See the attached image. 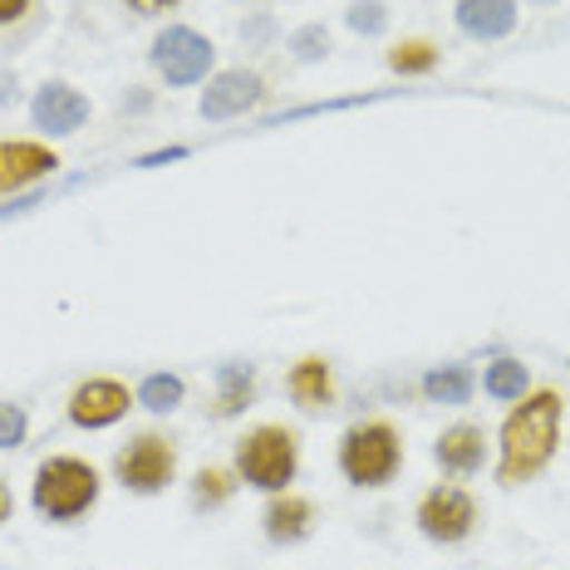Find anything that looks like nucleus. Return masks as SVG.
Returning <instances> with one entry per match:
<instances>
[{"label": "nucleus", "mask_w": 570, "mask_h": 570, "mask_svg": "<svg viewBox=\"0 0 570 570\" xmlns=\"http://www.w3.org/2000/svg\"><path fill=\"white\" fill-rule=\"evenodd\" d=\"M556 443H561V394L556 389H537L521 399L502 423V462H497V482L517 487L531 482L551 462Z\"/></svg>", "instance_id": "f257e3e1"}, {"label": "nucleus", "mask_w": 570, "mask_h": 570, "mask_svg": "<svg viewBox=\"0 0 570 570\" xmlns=\"http://www.w3.org/2000/svg\"><path fill=\"white\" fill-rule=\"evenodd\" d=\"M99 502V472L85 458H45L35 472V512L50 521H75Z\"/></svg>", "instance_id": "f03ea898"}, {"label": "nucleus", "mask_w": 570, "mask_h": 570, "mask_svg": "<svg viewBox=\"0 0 570 570\" xmlns=\"http://www.w3.org/2000/svg\"><path fill=\"white\" fill-rule=\"evenodd\" d=\"M295 468H301V443L281 423H261L236 443V472L261 492H285Z\"/></svg>", "instance_id": "7ed1b4c3"}, {"label": "nucleus", "mask_w": 570, "mask_h": 570, "mask_svg": "<svg viewBox=\"0 0 570 570\" xmlns=\"http://www.w3.org/2000/svg\"><path fill=\"white\" fill-rule=\"evenodd\" d=\"M403 462V443H399V428L374 419V423H354L340 443V472L354 487H384L394 482Z\"/></svg>", "instance_id": "20e7f679"}, {"label": "nucleus", "mask_w": 570, "mask_h": 570, "mask_svg": "<svg viewBox=\"0 0 570 570\" xmlns=\"http://www.w3.org/2000/svg\"><path fill=\"white\" fill-rule=\"evenodd\" d=\"M478 527V502L462 487H433L419 502V531L438 546H458Z\"/></svg>", "instance_id": "39448f33"}, {"label": "nucleus", "mask_w": 570, "mask_h": 570, "mask_svg": "<svg viewBox=\"0 0 570 570\" xmlns=\"http://www.w3.org/2000/svg\"><path fill=\"white\" fill-rule=\"evenodd\" d=\"M173 472H177V453L158 433H142L118 453V482L128 492H163L173 482Z\"/></svg>", "instance_id": "423d86ee"}, {"label": "nucleus", "mask_w": 570, "mask_h": 570, "mask_svg": "<svg viewBox=\"0 0 570 570\" xmlns=\"http://www.w3.org/2000/svg\"><path fill=\"white\" fill-rule=\"evenodd\" d=\"M153 65H158V75L168 79V85H197V79H207V69H212V45L202 40L197 30L177 26L168 35H158Z\"/></svg>", "instance_id": "0eeeda50"}, {"label": "nucleus", "mask_w": 570, "mask_h": 570, "mask_svg": "<svg viewBox=\"0 0 570 570\" xmlns=\"http://www.w3.org/2000/svg\"><path fill=\"white\" fill-rule=\"evenodd\" d=\"M128 409H134V394H128L118 379H89V384H79L75 394H69V419L79 428H109L124 419Z\"/></svg>", "instance_id": "6e6552de"}, {"label": "nucleus", "mask_w": 570, "mask_h": 570, "mask_svg": "<svg viewBox=\"0 0 570 570\" xmlns=\"http://www.w3.org/2000/svg\"><path fill=\"white\" fill-rule=\"evenodd\" d=\"M59 168V158L45 142H30V138H10L0 142V197L20 193V187L40 183V177H50Z\"/></svg>", "instance_id": "1a4fd4ad"}, {"label": "nucleus", "mask_w": 570, "mask_h": 570, "mask_svg": "<svg viewBox=\"0 0 570 570\" xmlns=\"http://www.w3.org/2000/svg\"><path fill=\"white\" fill-rule=\"evenodd\" d=\"M35 124L45 128V134H75L79 124L89 118V99L79 89L69 85H45L40 94H35Z\"/></svg>", "instance_id": "9d476101"}, {"label": "nucleus", "mask_w": 570, "mask_h": 570, "mask_svg": "<svg viewBox=\"0 0 570 570\" xmlns=\"http://www.w3.org/2000/svg\"><path fill=\"white\" fill-rule=\"evenodd\" d=\"M458 26L472 40H502L517 26V0H458Z\"/></svg>", "instance_id": "9b49d317"}, {"label": "nucleus", "mask_w": 570, "mask_h": 570, "mask_svg": "<svg viewBox=\"0 0 570 570\" xmlns=\"http://www.w3.org/2000/svg\"><path fill=\"white\" fill-rule=\"evenodd\" d=\"M256 99H261V79L232 69V75H217V85L202 94V118H232V114L252 109Z\"/></svg>", "instance_id": "f8f14e48"}, {"label": "nucleus", "mask_w": 570, "mask_h": 570, "mask_svg": "<svg viewBox=\"0 0 570 570\" xmlns=\"http://www.w3.org/2000/svg\"><path fill=\"white\" fill-rule=\"evenodd\" d=\"M482 448H487V433L478 423H458L448 428L443 438H438V462H443V472H453V478H468V472L482 468Z\"/></svg>", "instance_id": "ddd939ff"}, {"label": "nucleus", "mask_w": 570, "mask_h": 570, "mask_svg": "<svg viewBox=\"0 0 570 570\" xmlns=\"http://www.w3.org/2000/svg\"><path fill=\"white\" fill-rule=\"evenodd\" d=\"M261 521H266L271 541H301L305 531H311V521H315V507L305 502V497H295V492H276Z\"/></svg>", "instance_id": "4468645a"}, {"label": "nucleus", "mask_w": 570, "mask_h": 570, "mask_svg": "<svg viewBox=\"0 0 570 570\" xmlns=\"http://www.w3.org/2000/svg\"><path fill=\"white\" fill-rule=\"evenodd\" d=\"M285 389H291V399L301 403V409H320V403L335 399V374H330L325 360H301L285 379Z\"/></svg>", "instance_id": "2eb2a0df"}, {"label": "nucleus", "mask_w": 570, "mask_h": 570, "mask_svg": "<svg viewBox=\"0 0 570 570\" xmlns=\"http://www.w3.org/2000/svg\"><path fill=\"white\" fill-rule=\"evenodd\" d=\"M482 389L492 399H502V403L507 399H521V394H527V364H521V360H497L492 370H487Z\"/></svg>", "instance_id": "dca6fc26"}, {"label": "nucleus", "mask_w": 570, "mask_h": 570, "mask_svg": "<svg viewBox=\"0 0 570 570\" xmlns=\"http://www.w3.org/2000/svg\"><path fill=\"white\" fill-rule=\"evenodd\" d=\"M423 389H428V399H438V403H468V394H472V374L453 364V370L428 374V379H423Z\"/></svg>", "instance_id": "f3484780"}, {"label": "nucleus", "mask_w": 570, "mask_h": 570, "mask_svg": "<svg viewBox=\"0 0 570 570\" xmlns=\"http://www.w3.org/2000/svg\"><path fill=\"white\" fill-rule=\"evenodd\" d=\"M138 403H148L153 413H168L183 403V379H173V374H153L148 384L138 389Z\"/></svg>", "instance_id": "a211bd4d"}, {"label": "nucleus", "mask_w": 570, "mask_h": 570, "mask_svg": "<svg viewBox=\"0 0 570 570\" xmlns=\"http://www.w3.org/2000/svg\"><path fill=\"white\" fill-rule=\"evenodd\" d=\"M389 65L399 69V75H428V69L438 65V50L428 40H403L394 55H389Z\"/></svg>", "instance_id": "6ab92c4d"}, {"label": "nucleus", "mask_w": 570, "mask_h": 570, "mask_svg": "<svg viewBox=\"0 0 570 570\" xmlns=\"http://www.w3.org/2000/svg\"><path fill=\"white\" fill-rule=\"evenodd\" d=\"M252 399V370H222V399H217V413L227 419L242 403Z\"/></svg>", "instance_id": "aec40b11"}, {"label": "nucleus", "mask_w": 570, "mask_h": 570, "mask_svg": "<svg viewBox=\"0 0 570 570\" xmlns=\"http://www.w3.org/2000/svg\"><path fill=\"white\" fill-rule=\"evenodd\" d=\"M227 497H232V478H227V472L212 468V472H202V478H197V502L202 507H222Z\"/></svg>", "instance_id": "412c9836"}, {"label": "nucleus", "mask_w": 570, "mask_h": 570, "mask_svg": "<svg viewBox=\"0 0 570 570\" xmlns=\"http://www.w3.org/2000/svg\"><path fill=\"white\" fill-rule=\"evenodd\" d=\"M20 438H26V413L0 403V448H16Z\"/></svg>", "instance_id": "4be33fe9"}, {"label": "nucleus", "mask_w": 570, "mask_h": 570, "mask_svg": "<svg viewBox=\"0 0 570 570\" xmlns=\"http://www.w3.org/2000/svg\"><path fill=\"white\" fill-rule=\"evenodd\" d=\"M26 10H30V0H0V26H16Z\"/></svg>", "instance_id": "5701e85b"}, {"label": "nucleus", "mask_w": 570, "mask_h": 570, "mask_svg": "<svg viewBox=\"0 0 570 570\" xmlns=\"http://www.w3.org/2000/svg\"><path fill=\"white\" fill-rule=\"evenodd\" d=\"M350 20H354V26H360V30H374V26H379V6H360Z\"/></svg>", "instance_id": "b1692460"}, {"label": "nucleus", "mask_w": 570, "mask_h": 570, "mask_svg": "<svg viewBox=\"0 0 570 570\" xmlns=\"http://www.w3.org/2000/svg\"><path fill=\"white\" fill-rule=\"evenodd\" d=\"M134 10H142V16H158V10H168V6H177V0H128Z\"/></svg>", "instance_id": "393cba45"}, {"label": "nucleus", "mask_w": 570, "mask_h": 570, "mask_svg": "<svg viewBox=\"0 0 570 570\" xmlns=\"http://www.w3.org/2000/svg\"><path fill=\"white\" fill-rule=\"evenodd\" d=\"M10 507H16V502H10V492H6V482H0V521H6V517H10Z\"/></svg>", "instance_id": "a878e982"}]
</instances>
